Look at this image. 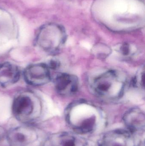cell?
<instances>
[{"label":"cell","mask_w":145,"mask_h":146,"mask_svg":"<svg viewBox=\"0 0 145 146\" xmlns=\"http://www.w3.org/2000/svg\"><path fill=\"white\" fill-rule=\"evenodd\" d=\"M66 119L70 128L80 135L93 133L105 122L102 111L94 105L84 100L70 105L66 112Z\"/></svg>","instance_id":"cell-1"},{"label":"cell","mask_w":145,"mask_h":146,"mask_svg":"<svg viewBox=\"0 0 145 146\" xmlns=\"http://www.w3.org/2000/svg\"><path fill=\"white\" fill-rule=\"evenodd\" d=\"M12 113L17 120L28 124L41 116L42 104L40 98L34 92L25 90L15 96L12 106Z\"/></svg>","instance_id":"cell-2"},{"label":"cell","mask_w":145,"mask_h":146,"mask_svg":"<svg viewBox=\"0 0 145 146\" xmlns=\"http://www.w3.org/2000/svg\"><path fill=\"white\" fill-rule=\"evenodd\" d=\"M126 86V79L115 70H110L96 77L93 82L94 92L104 98L115 100L121 97Z\"/></svg>","instance_id":"cell-3"},{"label":"cell","mask_w":145,"mask_h":146,"mask_svg":"<svg viewBox=\"0 0 145 146\" xmlns=\"http://www.w3.org/2000/svg\"><path fill=\"white\" fill-rule=\"evenodd\" d=\"M66 39V33L62 27L52 25L43 29L37 36L36 44L41 49L51 54L58 53Z\"/></svg>","instance_id":"cell-4"},{"label":"cell","mask_w":145,"mask_h":146,"mask_svg":"<svg viewBox=\"0 0 145 146\" xmlns=\"http://www.w3.org/2000/svg\"><path fill=\"white\" fill-rule=\"evenodd\" d=\"M141 140L138 135L129 130L114 129L103 135L98 146H140Z\"/></svg>","instance_id":"cell-5"},{"label":"cell","mask_w":145,"mask_h":146,"mask_svg":"<svg viewBox=\"0 0 145 146\" xmlns=\"http://www.w3.org/2000/svg\"><path fill=\"white\" fill-rule=\"evenodd\" d=\"M7 139L10 146H30L37 141L38 134L33 127L24 125L10 129Z\"/></svg>","instance_id":"cell-6"},{"label":"cell","mask_w":145,"mask_h":146,"mask_svg":"<svg viewBox=\"0 0 145 146\" xmlns=\"http://www.w3.org/2000/svg\"><path fill=\"white\" fill-rule=\"evenodd\" d=\"M24 79L27 84L40 86L47 84L51 80L50 70L45 63L31 64L27 66L24 72Z\"/></svg>","instance_id":"cell-7"},{"label":"cell","mask_w":145,"mask_h":146,"mask_svg":"<svg viewBox=\"0 0 145 146\" xmlns=\"http://www.w3.org/2000/svg\"><path fill=\"white\" fill-rule=\"evenodd\" d=\"M43 146H88V143L85 138L75 132H61L49 135Z\"/></svg>","instance_id":"cell-8"},{"label":"cell","mask_w":145,"mask_h":146,"mask_svg":"<svg viewBox=\"0 0 145 146\" xmlns=\"http://www.w3.org/2000/svg\"><path fill=\"white\" fill-rule=\"evenodd\" d=\"M54 86L57 92L63 96H71L78 90V79L77 76L67 74L60 73L54 80Z\"/></svg>","instance_id":"cell-9"},{"label":"cell","mask_w":145,"mask_h":146,"mask_svg":"<svg viewBox=\"0 0 145 146\" xmlns=\"http://www.w3.org/2000/svg\"><path fill=\"white\" fill-rule=\"evenodd\" d=\"M123 120L129 131L138 135L144 131L145 115L140 109L138 108L130 109L124 114Z\"/></svg>","instance_id":"cell-10"},{"label":"cell","mask_w":145,"mask_h":146,"mask_svg":"<svg viewBox=\"0 0 145 146\" xmlns=\"http://www.w3.org/2000/svg\"><path fill=\"white\" fill-rule=\"evenodd\" d=\"M20 72L17 66L10 62L0 64V86L7 87L19 80Z\"/></svg>","instance_id":"cell-11"},{"label":"cell","mask_w":145,"mask_h":146,"mask_svg":"<svg viewBox=\"0 0 145 146\" xmlns=\"http://www.w3.org/2000/svg\"><path fill=\"white\" fill-rule=\"evenodd\" d=\"M93 53L94 55L100 58H105L111 53V49L107 45L104 44H97L94 46Z\"/></svg>","instance_id":"cell-12"},{"label":"cell","mask_w":145,"mask_h":146,"mask_svg":"<svg viewBox=\"0 0 145 146\" xmlns=\"http://www.w3.org/2000/svg\"><path fill=\"white\" fill-rule=\"evenodd\" d=\"M144 68H143L138 71L135 76L133 80V85L135 87L144 88Z\"/></svg>","instance_id":"cell-13"},{"label":"cell","mask_w":145,"mask_h":146,"mask_svg":"<svg viewBox=\"0 0 145 146\" xmlns=\"http://www.w3.org/2000/svg\"><path fill=\"white\" fill-rule=\"evenodd\" d=\"M118 52L123 56L128 57L131 56L134 53V49L131 44L123 43L119 47Z\"/></svg>","instance_id":"cell-14"},{"label":"cell","mask_w":145,"mask_h":146,"mask_svg":"<svg viewBox=\"0 0 145 146\" xmlns=\"http://www.w3.org/2000/svg\"><path fill=\"white\" fill-rule=\"evenodd\" d=\"M47 65L50 70L51 69L55 70V69H57V68L59 66V63L57 61L52 60Z\"/></svg>","instance_id":"cell-15"}]
</instances>
